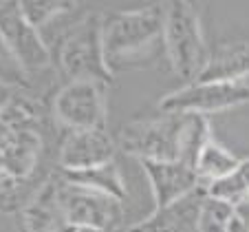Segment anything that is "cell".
<instances>
[{
  "instance_id": "1",
  "label": "cell",
  "mask_w": 249,
  "mask_h": 232,
  "mask_svg": "<svg viewBox=\"0 0 249 232\" xmlns=\"http://www.w3.org/2000/svg\"><path fill=\"white\" fill-rule=\"evenodd\" d=\"M47 122L42 104L22 91L0 111V213H20L53 175Z\"/></svg>"
},
{
  "instance_id": "2",
  "label": "cell",
  "mask_w": 249,
  "mask_h": 232,
  "mask_svg": "<svg viewBox=\"0 0 249 232\" xmlns=\"http://www.w3.org/2000/svg\"><path fill=\"white\" fill-rule=\"evenodd\" d=\"M165 5L102 11V47L108 71L152 69L165 58Z\"/></svg>"
},
{
  "instance_id": "3",
  "label": "cell",
  "mask_w": 249,
  "mask_h": 232,
  "mask_svg": "<svg viewBox=\"0 0 249 232\" xmlns=\"http://www.w3.org/2000/svg\"><path fill=\"white\" fill-rule=\"evenodd\" d=\"M53 51V64L64 82L75 80H113L104 60L102 47V11H90L62 29Z\"/></svg>"
},
{
  "instance_id": "4",
  "label": "cell",
  "mask_w": 249,
  "mask_h": 232,
  "mask_svg": "<svg viewBox=\"0 0 249 232\" xmlns=\"http://www.w3.org/2000/svg\"><path fill=\"white\" fill-rule=\"evenodd\" d=\"M165 60L177 77L192 84L201 77L210 51L205 47L201 16L192 2H168L165 5Z\"/></svg>"
},
{
  "instance_id": "5",
  "label": "cell",
  "mask_w": 249,
  "mask_h": 232,
  "mask_svg": "<svg viewBox=\"0 0 249 232\" xmlns=\"http://www.w3.org/2000/svg\"><path fill=\"white\" fill-rule=\"evenodd\" d=\"M185 124L188 115L161 111L157 115L135 117L119 131L117 146L137 161H179Z\"/></svg>"
},
{
  "instance_id": "6",
  "label": "cell",
  "mask_w": 249,
  "mask_h": 232,
  "mask_svg": "<svg viewBox=\"0 0 249 232\" xmlns=\"http://www.w3.org/2000/svg\"><path fill=\"white\" fill-rule=\"evenodd\" d=\"M51 117L66 131L106 128L108 117V82L75 80L64 82L51 99Z\"/></svg>"
},
{
  "instance_id": "7",
  "label": "cell",
  "mask_w": 249,
  "mask_h": 232,
  "mask_svg": "<svg viewBox=\"0 0 249 232\" xmlns=\"http://www.w3.org/2000/svg\"><path fill=\"white\" fill-rule=\"evenodd\" d=\"M0 44L24 76L40 73L53 64L47 38L27 20L20 2H0Z\"/></svg>"
},
{
  "instance_id": "8",
  "label": "cell",
  "mask_w": 249,
  "mask_h": 232,
  "mask_svg": "<svg viewBox=\"0 0 249 232\" xmlns=\"http://www.w3.org/2000/svg\"><path fill=\"white\" fill-rule=\"evenodd\" d=\"M249 102V86L245 82H192L159 99L161 113L210 115Z\"/></svg>"
},
{
  "instance_id": "9",
  "label": "cell",
  "mask_w": 249,
  "mask_h": 232,
  "mask_svg": "<svg viewBox=\"0 0 249 232\" xmlns=\"http://www.w3.org/2000/svg\"><path fill=\"white\" fill-rule=\"evenodd\" d=\"M62 201H64L66 223L73 228H95L102 232H113L124 221L122 201L102 193L71 186L64 179H62Z\"/></svg>"
},
{
  "instance_id": "10",
  "label": "cell",
  "mask_w": 249,
  "mask_h": 232,
  "mask_svg": "<svg viewBox=\"0 0 249 232\" xmlns=\"http://www.w3.org/2000/svg\"><path fill=\"white\" fill-rule=\"evenodd\" d=\"M117 139L108 128H86V131H66L57 146V166L60 171H89L95 166L115 161Z\"/></svg>"
},
{
  "instance_id": "11",
  "label": "cell",
  "mask_w": 249,
  "mask_h": 232,
  "mask_svg": "<svg viewBox=\"0 0 249 232\" xmlns=\"http://www.w3.org/2000/svg\"><path fill=\"white\" fill-rule=\"evenodd\" d=\"M139 166L150 184L155 208L174 204L201 186L196 171L183 161H139Z\"/></svg>"
},
{
  "instance_id": "12",
  "label": "cell",
  "mask_w": 249,
  "mask_h": 232,
  "mask_svg": "<svg viewBox=\"0 0 249 232\" xmlns=\"http://www.w3.org/2000/svg\"><path fill=\"white\" fill-rule=\"evenodd\" d=\"M18 214L22 232H60L69 228L62 201V177H49Z\"/></svg>"
},
{
  "instance_id": "13",
  "label": "cell",
  "mask_w": 249,
  "mask_h": 232,
  "mask_svg": "<svg viewBox=\"0 0 249 232\" xmlns=\"http://www.w3.org/2000/svg\"><path fill=\"white\" fill-rule=\"evenodd\" d=\"M207 199V188L198 186L188 197L163 208H155L146 219L132 223L126 232H198V217Z\"/></svg>"
},
{
  "instance_id": "14",
  "label": "cell",
  "mask_w": 249,
  "mask_h": 232,
  "mask_svg": "<svg viewBox=\"0 0 249 232\" xmlns=\"http://www.w3.org/2000/svg\"><path fill=\"white\" fill-rule=\"evenodd\" d=\"M249 76V42H225L210 51L196 82H243Z\"/></svg>"
},
{
  "instance_id": "15",
  "label": "cell",
  "mask_w": 249,
  "mask_h": 232,
  "mask_svg": "<svg viewBox=\"0 0 249 232\" xmlns=\"http://www.w3.org/2000/svg\"><path fill=\"white\" fill-rule=\"evenodd\" d=\"M60 175L66 184L93 190V193H102V194H106V197H113V199H117V201H122V204L128 197L126 181H124V175H122V171H119L117 161L95 166V168H89V171H71V173L60 171Z\"/></svg>"
},
{
  "instance_id": "16",
  "label": "cell",
  "mask_w": 249,
  "mask_h": 232,
  "mask_svg": "<svg viewBox=\"0 0 249 232\" xmlns=\"http://www.w3.org/2000/svg\"><path fill=\"white\" fill-rule=\"evenodd\" d=\"M238 157L225 148L221 142H218L214 135L205 142L203 151L198 153V159H196V166H194V171H196V177L201 181V186H210L214 181L223 179L227 177L231 171H234L236 166H238Z\"/></svg>"
},
{
  "instance_id": "17",
  "label": "cell",
  "mask_w": 249,
  "mask_h": 232,
  "mask_svg": "<svg viewBox=\"0 0 249 232\" xmlns=\"http://www.w3.org/2000/svg\"><path fill=\"white\" fill-rule=\"evenodd\" d=\"M207 194L234 206L236 210L243 208L249 201V157L240 159L227 177L207 186Z\"/></svg>"
},
{
  "instance_id": "18",
  "label": "cell",
  "mask_w": 249,
  "mask_h": 232,
  "mask_svg": "<svg viewBox=\"0 0 249 232\" xmlns=\"http://www.w3.org/2000/svg\"><path fill=\"white\" fill-rule=\"evenodd\" d=\"M22 7V14L27 16V20L40 31H47L49 27L62 20L66 14L75 11L77 2H64V0H24L20 2Z\"/></svg>"
},
{
  "instance_id": "19",
  "label": "cell",
  "mask_w": 249,
  "mask_h": 232,
  "mask_svg": "<svg viewBox=\"0 0 249 232\" xmlns=\"http://www.w3.org/2000/svg\"><path fill=\"white\" fill-rule=\"evenodd\" d=\"M234 214V206L207 194L205 204L201 208V217H198V232H227V226H230Z\"/></svg>"
},
{
  "instance_id": "20",
  "label": "cell",
  "mask_w": 249,
  "mask_h": 232,
  "mask_svg": "<svg viewBox=\"0 0 249 232\" xmlns=\"http://www.w3.org/2000/svg\"><path fill=\"white\" fill-rule=\"evenodd\" d=\"M0 82H7V84H14L18 89H22V86H27V76L16 64H5L0 60Z\"/></svg>"
},
{
  "instance_id": "21",
  "label": "cell",
  "mask_w": 249,
  "mask_h": 232,
  "mask_svg": "<svg viewBox=\"0 0 249 232\" xmlns=\"http://www.w3.org/2000/svg\"><path fill=\"white\" fill-rule=\"evenodd\" d=\"M227 232H249V219L243 210H236V214L227 226Z\"/></svg>"
},
{
  "instance_id": "22",
  "label": "cell",
  "mask_w": 249,
  "mask_h": 232,
  "mask_svg": "<svg viewBox=\"0 0 249 232\" xmlns=\"http://www.w3.org/2000/svg\"><path fill=\"white\" fill-rule=\"evenodd\" d=\"M18 93H20L18 86L7 84V82H0V111L5 109V106L9 104V102H11V99H14Z\"/></svg>"
},
{
  "instance_id": "23",
  "label": "cell",
  "mask_w": 249,
  "mask_h": 232,
  "mask_svg": "<svg viewBox=\"0 0 249 232\" xmlns=\"http://www.w3.org/2000/svg\"><path fill=\"white\" fill-rule=\"evenodd\" d=\"M73 232H102V230H95V228H75Z\"/></svg>"
},
{
  "instance_id": "24",
  "label": "cell",
  "mask_w": 249,
  "mask_h": 232,
  "mask_svg": "<svg viewBox=\"0 0 249 232\" xmlns=\"http://www.w3.org/2000/svg\"><path fill=\"white\" fill-rule=\"evenodd\" d=\"M243 208H249V201H247V204H245V206H243ZM245 214H247V213H245ZM247 219H249V214H247Z\"/></svg>"
}]
</instances>
